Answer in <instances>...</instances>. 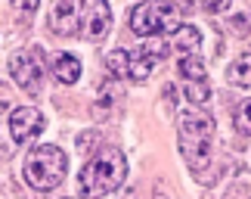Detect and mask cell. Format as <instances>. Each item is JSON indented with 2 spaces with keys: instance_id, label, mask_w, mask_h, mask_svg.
Masks as SVG:
<instances>
[{
  "instance_id": "8fae6325",
  "label": "cell",
  "mask_w": 251,
  "mask_h": 199,
  "mask_svg": "<svg viewBox=\"0 0 251 199\" xmlns=\"http://www.w3.org/2000/svg\"><path fill=\"white\" fill-rule=\"evenodd\" d=\"M199 44H201V31H199V28L196 25H180L177 31H174V47H171V50L189 56V53L199 50Z\"/></svg>"
},
{
  "instance_id": "5b68a950",
  "label": "cell",
  "mask_w": 251,
  "mask_h": 199,
  "mask_svg": "<svg viewBox=\"0 0 251 199\" xmlns=\"http://www.w3.org/2000/svg\"><path fill=\"white\" fill-rule=\"evenodd\" d=\"M9 72H13L16 84L25 93H41L44 78H47V62L41 47H28V50H16L9 59Z\"/></svg>"
},
{
  "instance_id": "277c9868",
  "label": "cell",
  "mask_w": 251,
  "mask_h": 199,
  "mask_svg": "<svg viewBox=\"0 0 251 199\" xmlns=\"http://www.w3.org/2000/svg\"><path fill=\"white\" fill-rule=\"evenodd\" d=\"M183 19V6L177 3H140L130 13V31L137 37H158L165 31H177Z\"/></svg>"
},
{
  "instance_id": "e0dca14e",
  "label": "cell",
  "mask_w": 251,
  "mask_h": 199,
  "mask_svg": "<svg viewBox=\"0 0 251 199\" xmlns=\"http://www.w3.org/2000/svg\"><path fill=\"white\" fill-rule=\"evenodd\" d=\"M155 199H174V196L168 193V184H165V181H158V184H155Z\"/></svg>"
},
{
  "instance_id": "30bf717a",
  "label": "cell",
  "mask_w": 251,
  "mask_h": 199,
  "mask_svg": "<svg viewBox=\"0 0 251 199\" xmlns=\"http://www.w3.org/2000/svg\"><path fill=\"white\" fill-rule=\"evenodd\" d=\"M50 69H53V78L59 84H75L81 78V59L75 53H56Z\"/></svg>"
},
{
  "instance_id": "52a82bcc",
  "label": "cell",
  "mask_w": 251,
  "mask_h": 199,
  "mask_svg": "<svg viewBox=\"0 0 251 199\" xmlns=\"http://www.w3.org/2000/svg\"><path fill=\"white\" fill-rule=\"evenodd\" d=\"M81 25H84V37L87 41H102L112 28V9L102 0H87L81 6Z\"/></svg>"
},
{
  "instance_id": "9a60e30c",
  "label": "cell",
  "mask_w": 251,
  "mask_h": 199,
  "mask_svg": "<svg viewBox=\"0 0 251 199\" xmlns=\"http://www.w3.org/2000/svg\"><path fill=\"white\" fill-rule=\"evenodd\" d=\"M236 128H239V134L251 137V100H245L242 106L236 109Z\"/></svg>"
},
{
  "instance_id": "3957f363",
  "label": "cell",
  "mask_w": 251,
  "mask_h": 199,
  "mask_svg": "<svg viewBox=\"0 0 251 199\" xmlns=\"http://www.w3.org/2000/svg\"><path fill=\"white\" fill-rule=\"evenodd\" d=\"M65 171H69V159L53 143L34 146L31 153L25 156V165H22L25 184L34 187V190H53V187H59Z\"/></svg>"
},
{
  "instance_id": "5bb4252c",
  "label": "cell",
  "mask_w": 251,
  "mask_h": 199,
  "mask_svg": "<svg viewBox=\"0 0 251 199\" xmlns=\"http://www.w3.org/2000/svg\"><path fill=\"white\" fill-rule=\"evenodd\" d=\"M143 53L158 62V59H165V56H171V41L168 37H149V41L143 44Z\"/></svg>"
},
{
  "instance_id": "6da1fadb",
  "label": "cell",
  "mask_w": 251,
  "mask_h": 199,
  "mask_svg": "<svg viewBox=\"0 0 251 199\" xmlns=\"http://www.w3.org/2000/svg\"><path fill=\"white\" fill-rule=\"evenodd\" d=\"M177 143L186 165L196 174H205V168L211 165V146H214V118L199 109H180Z\"/></svg>"
},
{
  "instance_id": "4fadbf2b",
  "label": "cell",
  "mask_w": 251,
  "mask_h": 199,
  "mask_svg": "<svg viewBox=\"0 0 251 199\" xmlns=\"http://www.w3.org/2000/svg\"><path fill=\"white\" fill-rule=\"evenodd\" d=\"M180 75L186 81H205V62L199 59V53H189V56H180Z\"/></svg>"
},
{
  "instance_id": "8992f818",
  "label": "cell",
  "mask_w": 251,
  "mask_h": 199,
  "mask_svg": "<svg viewBox=\"0 0 251 199\" xmlns=\"http://www.w3.org/2000/svg\"><path fill=\"white\" fill-rule=\"evenodd\" d=\"M105 65L115 78H130V81H146L152 69H155V59H149L143 50H127V47H118L105 56Z\"/></svg>"
},
{
  "instance_id": "9c48e42d",
  "label": "cell",
  "mask_w": 251,
  "mask_h": 199,
  "mask_svg": "<svg viewBox=\"0 0 251 199\" xmlns=\"http://www.w3.org/2000/svg\"><path fill=\"white\" fill-rule=\"evenodd\" d=\"M47 25L53 28V34L59 37H69L81 28V3H75V0H62V3H56L50 9V16H47Z\"/></svg>"
},
{
  "instance_id": "7a4b0ae2",
  "label": "cell",
  "mask_w": 251,
  "mask_h": 199,
  "mask_svg": "<svg viewBox=\"0 0 251 199\" xmlns=\"http://www.w3.org/2000/svg\"><path fill=\"white\" fill-rule=\"evenodd\" d=\"M124 177H127V159H124V153L115 146H105L84 165L78 187H81L84 199H100L105 193L118 190L124 184Z\"/></svg>"
},
{
  "instance_id": "7c38bea8",
  "label": "cell",
  "mask_w": 251,
  "mask_h": 199,
  "mask_svg": "<svg viewBox=\"0 0 251 199\" xmlns=\"http://www.w3.org/2000/svg\"><path fill=\"white\" fill-rule=\"evenodd\" d=\"M226 78L236 84V87H248L251 90V53L239 56V59L226 69Z\"/></svg>"
},
{
  "instance_id": "2e32d148",
  "label": "cell",
  "mask_w": 251,
  "mask_h": 199,
  "mask_svg": "<svg viewBox=\"0 0 251 199\" xmlns=\"http://www.w3.org/2000/svg\"><path fill=\"white\" fill-rule=\"evenodd\" d=\"M186 100H189V103H199V106H201V103L208 100V84H205V81H189V84H186Z\"/></svg>"
},
{
  "instance_id": "ba28073f",
  "label": "cell",
  "mask_w": 251,
  "mask_h": 199,
  "mask_svg": "<svg viewBox=\"0 0 251 199\" xmlns=\"http://www.w3.org/2000/svg\"><path fill=\"white\" fill-rule=\"evenodd\" d=\"M44 131V112L34 106H22L9 115V134H13L16 143H28Z\"/></svg>"
}]
</instances>
